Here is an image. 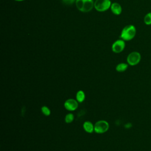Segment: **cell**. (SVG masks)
Here are the masks:
<instances>
[{"instance_id":"cell-4","label":"cell","mask_w":151,"mask_h":151,"mask_svg":"<svg viewBox=\"0 0 151 151\" xmlns=\"http://www.w3.org/2000/svg\"><path fill=\"white\" fill-rule=\"evenodd\" d=\"M109 123L105 120H99L94 124V132L97 133H103L109 130Z\"/></svg>"},{"instance_id":"cell-5","label":"cell","mask_w":151,"mask_h":151,"mask_svg":"<svg viewBox=\"0 0 151 151\" xmlns=\"http://www.w3.org/2000/svg\"><path fill=\"white\" fill-rule=\"evenodd\" d=\"M141 59V55L139 52L133 51L130 53L127 57V63L130 65H135L137 64Z\"/></svg>"},{"instance_id":"cell-9","label":"cell","mask_w":151,"mask_h":151,"mask_svg":"<svg viewBox=\"0 0 151 151\" xmlns=\"http://www.w3.org/2000/svg\"><path fill=\"white\" fill-rule=\"evenodd\" d=\"M83 129L86 132L91 133L94 131V126L91 122L86 121L83 123Z\"/></svg>"},{"instance_id":"cell-8","label":"cell","mask_w":151,"mask_h":151,"mask_svg":"<svg viewBox=\"0 0 151 151\" xmlns=\"http://www.w3.org/2000/svg\"><path fill=\"white\" fill-rule=\"evenodd\" d=\"M110 9L111 12L115 15H120L122 13V9L120 5L117 2H114L111 5Z\"/></svg>"},{"instance_id":"cell-1","label":"cell","mask_w":151,"mask_h":151,"mask_svg":"<svg viewBox=\"0 0 151 151\" xmlns=\"http://www.w3.org/2000/svg\"><path fill=\"white\" fill-rule=\"evenodd\" d=\"M136 33V29L135 27L133 25H128L123 28L120 37L124 41H130L134 37Z\"/></svg>"},{"instance_id":"cell-15","label":"cell","mask_w":151,"mask_h":151,"mask_svg":"<svg viewBox=\"0 0 151 151\" xmlns=\"http://www.w3.org/2000/svg\"><path fill=\"white\" fill-rule=\"evenodd\" d=\"M76 0H62L63 2L65 5H71L74 2H76Z\"/></svg>"},{"instance_id":"cell-16","label":"cell","mask_w":151,"mask_h":151,"mask_svg":"<svg viewBox=\"0 0 151 151\" xmlns=\"http://www.w3.org/2000/svg\"><path fill=\"white\" fill-rule=\"evenodd\" d=\"M14 1H19V2H20V1H24V0H14Z\"/></svg>"},{"instance_id":"cell-3","label":"cell","mask_w":151,"mask_h":151,"mask_svg":"<svg viewBox=\"0 0 151 151\" xmlns=\"http://www.w3.org/2000/svg\"><path fill=\"white\" fill-rule=\"evenodd\" d=\"M111 5L110 0H96L94 6L97 11L103 12L109 9Z\"/></svg>"},{"instance_id":"cell-13","label":"cell","mask_w":151,"mask_h":151,"mask_svg":"<svg viewBox=\"0 0 151 151\" xmlns=\"http://www.w3.org/2000/svg\"><path fill=\"white\" fill-rule=\"evenodd\" d=\"M144 22L146 25H151V12L147 13L144 17Z\"/></svg>"},{"instance_id":"cell-6","label":"cell","mask_w":151,"mask_h":151,"mask_svg":"<svg viewBox=\"0 0 151 151\" xmlns=\"http://www.w3.org/2000/svg\"><path fill=\"white\" fill-rule=\"evenodd\" d=\"M125 47V42L123 40H118L116 41L111 46L112 51L115 53H120L123 51Z\"/></svg>"},{"instance_id":"cell-14","label":"cell","mask_w":151,"mask_h":151,"mask_svg":"<svg viewBox=\"0 0 151 151\" xmlns=\"http://www.w3.org/2000/svg\"><path fill=\"white\" fill-rule=\"evenodd\" d=\"M41 111L42 113L46 116H48L51 114V111L49 108L45 106H44L41 107Z\"/></svg>"},{"instance_id":"cell-7","label":"cell","mask_w":151,"mask_h":151,"mask_svg":"<svg viewBox=\"0 0 151 151\" xmlns=\"http://www.w3.org/2000/svg\"><path fill=\"white\" fill-rule=\"evenodd\" d=\"M64 106L68 111H74L78 107V101L73 99H70L64 102Z\"/></svg>"},{"instance_id":"cell-10","label":"cell","mask_w":151,"mask_h":151,"mask_svg":"<svg viewBox=\"0 0 151 151\" xmlns=\"http://www.w3.org/2000/svg\"><path fill=\"white\" fill-rule=\"evenodd\" d=\"M86 98V95L85 93L82 90H79L77 92L76 94V100L79 102V103H82L84 101Z\"/></svg>"},{"instance_id":"cell-11","label":"cell","mask_w":151,"mask_h":151,"mask_svg":"<svg viewBox=\"0 0 151 151\" xmlns=\"http://www.w3.org/2000/svg\"><path fill=\"white\" fill-rule=\"evenodd\" d=\"M128 67V65L126 63H120L118 65H117L116 67V70L118 72H123Z\"/></svg>"},{"instance_id":"cell-12","label":"cell","mask_w":151,"mask_h":151,"mask_svg":"<svg viewBox=\"0 0 151 151\" xmlns=\"http://www.w3.org/2000/svg\"><path fill=\"white\" fill-rule=\"evenodd\" d=\"M74 119V114L72 113H68L67 114L65 117V122L67 123H71Z\"/></svg>"},{"instance_id":"cell-2","label":"cell","mask_w":151,"mask_h":151,"mask_svg":"<svg viewBox=\"0 0 151 151\" xmlns=\"http://www.w3.org/2000/svg\"><path fill=\"white\" fill-rule=\"evenodd\" d=\"M94 2L93 0H76V5L77 9L83 12L90 11L93 6Z\"/></svg>"}]
</instances>
